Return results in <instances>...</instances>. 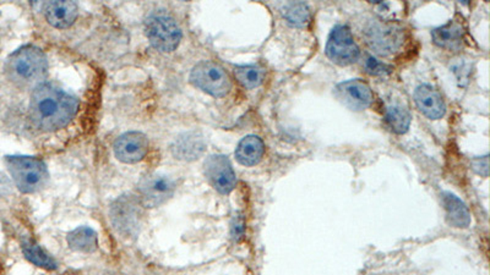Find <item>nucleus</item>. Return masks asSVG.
Returning <instances> with one entry per match:
<instances>
[{
	"mask_svg": "<svg viewBox=\"0 0 490 275\" xmlns=\"http://www.w3.org/2000/svg\"><path fill=\"white\" fill-rule=\"evenodd\" d=\"M77 98L65 90L43 83L31 95L30 115L32 122L45 131H55L67 127L77 112Z\"/></svg>",
	"mask_w": 490,
	"mask_h": 275,
	"instance_id": "nucleus-1",
	"label": "nucleus"
},
{
	"mask_svg": "<svg viewBox=\"0 0 490 275\" xmlns=\"http://www.w3.org/2000/svg\"><path fill=\"white\" fill-rule=\"evenodd\" d=\"M48 63L45 53L33 45H26L10 55L5 63V74L10 81L21 88H37L43 85Z\"/></svg>",
	"mask_w": 490,
	"mask_h": 275,
	"instance_id": "nucleus-2",
	"label": "nucleus"
},
{
	"mask_svg": "<svg viewBox=\"0 0 490 275\" xmlns=\"http://www.w3.org/2000/svg\"><path fill=\"white\" fill-rule=\"evenodd\" d=\"M10 175L23 194H33L48 180V172L41 159L25 156H10L5 159Z\"/></svg>",
	"mask_w": 490,
	"mask_h": 275,
	"instance_id": "nucleus-3",
	"label": "nucleus"
},
{
	"mask_svg": "<svg viewBox=\"0 0 490 275\" xmlns=\"http://www.w3.org/2000/svg\"><path fill=\"white\" fill-rule=\"evenodd\" d=\"M364 38L375 53L390 55L400 49L403 43V31L395 23L375 20L364 28Z\"/></svg>",
	"mask_w": 490,
	"mask_h": 275,
	"instance_id": "nucleus-4",
	"label": "nucleus"
},
{
	"mask_svg": "<svg viewBox=\"0 0 490 275\" xmlns=\"http://www.w3.org/2000/svg\"><path fill=\"white\" fill-rule=\"evenodd\" d=\"M191 83L213 97H225L232 87L230 76L220 65L212 62L198 64L190 75Z\"/></svg>",
	"mask_w": 490,
	"mask_h": 275,
	"instance_id": "nucleus-5",
	"label": "nucleus"
},
{
	"mask_svg": "<svg viewBox=\"0 0 490 275\" xmlns=\"http://www.w3.org/2000/svg\"><path fill=\"white\" fill-rule=\"evenodd\" d=\"M328 58L340 66H347L355 63L360 58V47L355 42L350 28L338 25L330 32L326 48Z\"/></svg>",
	"mask_w": 490,
	"mask_h": 275,
	"instance_id": "nucleus-6",
	"label": "nucleus"
},
{
	"mask_svg": "<svg viewBox=\"0 0 490 275\" xmlns=\"http://www.w3.org/2000/svg\"><path fill=\"white\" fill-rule=\"evenodd\" d=\"M150 43L161 52H173L179 45L182 32L173 18L165 15H155L145 25Z\"/></svg>",
	"mask_w": 490,
	"mask_h": 275,
	"instance_id": "nucleus-7",
	"label": "nucleus"
},
{
	"mask_svg": "<svg viewBox=\"0 0 490 275\" xmlns=\"http://www.w3.org/2000/svg\"><path fill=\"white\" fill-rule=\"evenodd\" d=\"M173 192H174V182L168 176L150 174L140 181V199L145 207L152 208L161 206L171 199Z\"/></svg>",
	"mask_w": 490,
	"mask_h": 275,
	"instance_id": "nucleus-8",
	"label": "nucleus"
},
{
	"mask_svg": "<svg viewBox=\"0 0 490 275\" xmlns=\"http://www.w3.org/2000/svg\"><path fill=\"white\" fill-rule=\"evenodd\" d=\"M113 226L122 235L133 236L139 229L141 211L138 201L128 196H123L113 203L111 209Z\"/></svg>",
	"mask_w": 490,
	"mask_h": 275,
	"instance_id": "nucleus-9",
	"label": "nucleus"
},
{
	"mask_svg": "<svg viewBox=\"0 0 490 275\" xmlns=\"http://www.w3.org/2000/svg\"><path fill=\"white\" fill-rule=\"evenodd\" d=\"M205 175L220 194H230L237 184V177L230 159L225 156L215 154L205 162Z\"/></svg>",
	"mask_w": 490,
	"mask_h": 275,
	"instance_id": "nucleus-10",
	"label": "nucleus"
},
{
	"mask_svg": "<svg viewBox=\"0 0 490 275\" xmlns=\"http://www.w3.org/2000/svg\"><path fill=\"white\" fill-rule=\"evenodd\" d=\"M336 97L352 110H363L373 102V93L368 83L362 80L341 82L336 86Z\"/></svg>",
	"mask_w": 490,
	"mask_h": 275,
	"instance_id": "nucleus-11",
	"label": "nucleus"
},
{
	"mask_svg": "<svg viewBox=\"0 0 490 275\" xmlns=\"http://www.w3.org/2000/svg\"><path fill=\"white\" fill-rule=\"evenodd\" d=\"M149 142L141 132H126L119 136L114 144V154L121 162L134 164L147 153Z\"/></svg>",
	"mask_w": 490,
	"mask_h": 275,
	"instance_id": "nucleus-12",
	"label": "nucleus"
},
{
	"mask_svg": "<svg viewBox=\"0 0 490 275\" xmlns=\"http://www.w3.org/2000/svg\"><path fill=\"white\" fill-rule=\"evenodd\" d=\"M414 102L425 117L438 120L445 115L446 105L440 93L430 85H419L414 92Z\"/></svg>",
	"mask_w": 490,
	"mask_h": 275,
	"instance_id": "nucleus-13",
	"label": "nucleus"
},
{
	"mask_svg": "<svg viewBox=\"0 0 490 275\" xmlns=\"http://www.w3.org/2000/svg\"><path fill=\"white\" fill-rule=\"evenodd\" d=\"M43 10L47 21L57 28L72 26L77 16V6L72 1H50Z\"/></svg>",
	"mask_w": 490,
	"mask_h": 275,
	"instance_id": "nucleus-14",
	"label": "nucleus"
},
{
	"mask_svg": "<svg viewBox=\"0 0 490 275\" xmlns=\"http://www.w3.org/2000/svg\"><path fill=\"white\" fill-rule=\"evenodd\" d=\"M442 204L445 208L446 221L454 228H468L471 224V214L467 206L451 192L442 194Z\"/></svg>",
	"mask_w": 490,
	"mask_h": 275,
	"instance_id": "nucleus-15",
	"label": "nucleus"
},
{
	"mask_svg": "<svg viewBox=\"0 0 490 275\" xmlns=\"http://www.w3.org/2000/svg\"><path fill=\"white\" fill-rule=\"evenodd\" d=\"M265 153V145L259 136L249 135L239 142L235 149V158L239 164L252 167L260 163Z\"/></svg>",
	"mask_w": 490,
	"mask_h": 275,
	"instance_id": "nucleus-16",
	"label": "nucleus"
},
{
	"mask_svg": "<svg viewBox=\"0 0 490 275\" xmlns=\"http://www.w3.org/2000/svg\"><path fill=\"white\" fill-rule=\"evenodd\" d=\"M433 41L438 47L444 49L457 50L463 41V28L457 21H450L441 28L432 32Z\"/></svg>",
	"mask_w": 490,
	"mask_h": 275,
	"instance_id": "nucleus-17",
	"label": "nucleus"
},
{
	"mask_svg": "<svg viewBox=\"0 0 490 275\" xmlns=\"http://www.w3.org/2000/svg\"><path fill=\"white\" fill-rule=\"evenodd\" d=\"M67 239L69 246L79 252H94L97 248V234L87 226H80L69 233Z\"/></svg>",
	"mask_w": 490,
	"mask_h": 275,
	"instance_id": "nucleus-18",
	"label": "nucleus"
},
{
	"mask_svg": "<svg viewBox=\"0 0 490 275\" xmlns=\"http://www.w3.org/2000/svg\"><path fill=\"white\" fill-rule=\"evenodd\" d=\"M204 147V141L200 136L189 134L177 141L176 145L173 146V153L178 159L191 160L203 153Z\"/></svg>",
	"mask_w": 490,
	"mask_h": 275,
	"instance_id": "nucleus-19",
	"label": "nucleus"
},
{
	"mask_svg": "<svg viewBox=\"0 0 490 275\" xmlns=\"http://www.w3.org/2000/svg\"><path fill=\"white\" fill-rule=\"evenodd\" d=\"M411 120L412 117L408 109L402 107L401 104H392L390 107H387L385 122L387 127H390V130L394 131L395 134L401 135L407 132L411 125Z\"/></svg>",
	"mask_w": 490,
	"mask_h": 275,
	"instance_id": "nucleus-20",
	"label": "nucleus"
},
{
	"mask_svg": "<svg viewBox=\"0 0 490 275\" xmlns=\"http://www.w3.org/2000/svg\"><path fill=\"white\" fill-rule=\"evenodd\" d=\"M23 252L26 259L33 263L35 266L41 267V268H45V269H48V271H53V269L57 268V263H55V259L50 257V256H48V254H47L35 241H32V240H23Z\"/></svg>",
	"mask_w": 490,
	"mask_h": 275,
	"instance_id": "nucleus-21",
	"label": "nucleus"
},
{
	"mask_svg": "<svg viewBox=\"0 0 490 275\" xmlns=\"http://www.w3.org/2000/svg\"><path fill=\"white\" fill-rule=\"evenodd\" d=\"M234 74L239 83L249 90L260 86L265 77V70L259 65L237 66L234 69Z\"/></svg>",
	"mask_w": 490,
	"mask_h": 275,
	"instance_id": "nucleus-22",
	"label": "nucleus"
},
{
	"mask_svg": "<svg viewBox=\"0 0 490 275\" xmlns=\"http://www.w3.org/2000/svg\"><path fill=\"white\" fill-rule=\"evenodd\" d=\"M282 15L287 23L296 28H304L311 20V11L304 3H288L282 9Z\"/></svg>",
	"mask_w": 490,
	"mask_h": 275,
	"instance_id": "nucleus-23",
	"label": "nucleus"
},
{
	"mask_svg": "<svg viewBox=\"0 0 490 275\" xmlns=\"http://www.w3.org/2000/svg\"><path fill=\"white\" fill-rule=\"evenodd\" d=\"M364 66L367 71L372 75H377V76H382V75H386V74L391 71V68L387 66L386 64L379 62L378 59L373 58L368 55L365 58Z\"/></svg>",
	"mask_w": 490,
	"mask_h": 275,
	"instance_id": "nucleus-24",
	"label": "nucleus"
},
{
	"mask_svg": "<svg viewBox=\"0 0 490 275\" xmlns=\"http://www.w3.org/2000/svg\"><path fill=\"white\" fill-rule=\"evenodd\" d=\"M473 169L479 175L488 176V156H484L481 158L473 159Z\"/></svg>",
	"mask_w": 490,
	"mask_h": 275,
	"instance_id": "nucleus-25",
	"label": "nucleus"
},
{
	"mask_svg": "<svg viewBox=\"0 0 490 275\" xmlns=\"http://www.w3.org/2000/svg\"><path fill=\"white\" fill-rule=\"evenodd\" d=\"M243 221L242 219H234L233 228H232L234 238H240L243 235Z\"/></svg>",
	"mask_w": 490,
	"mask_h": 275,
	"instance_id": "nucleus-26",
	"label": "nucleus"
}]
</instances>
